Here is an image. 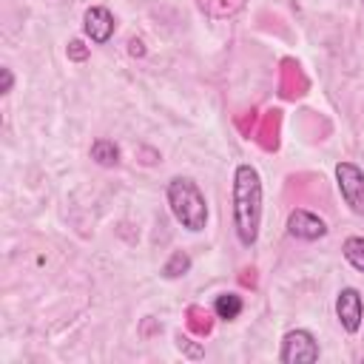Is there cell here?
Instances as JSON below:
<instances>
[{
    "mask_svg": "<svg viewBox=\"0 0 364 364\" xmlns=\"http://www.w3.org/2000/svg\"><path fill=\"white\" fill-rule=\"evenodd\" d=\"M276 134H279V111H267L262 125H259V131H256V142L264 151H276V145H279Z\"/></svg>",
    "mask_w": 364,
    "mask_h": 364,
    "instance_id": "obj_9",
    "label": "cell"
},
{
    "mask_svg": "<svg viewBox=\"0 0 364 364\" xmlns=\"http://www.w3.org/2000/svg\"><path fill=\"white\" fill-rule=\"evenodd\" d=\"M91 159H94L97 165L111 168V165L119 162V148H117L111 139H97V142L91 145Z\"/></svg>",
    "mask_w": 364,
    "mask_h": 364,
    "instance_id": "obj_12",
    "label": "cell"
},
{
    "mask_svg": "<svg viewBox=\"0 0 364 364\" xmlns=\"http://www.w3.org/2000/svg\"><path fill=\"white\" fill-rule=\"evenodd\" d=\"M341 253H344V259H347L358 273H364V236H350V239H344Z\"/></svg>",
    "mask_w": 364,
    "mask_h": 364,
    "instance_id": "obj_14",
    "label": "cell"
},
{
    "mask_svg": "<svg viewBox=\"0 0 364 364\" xmlns=\"http://www.w3.org/2000/svg\"><path fill=\"white\" fill-rule=\"evenodd\" d=\"M336 316L341 321V327L347 333H355L361 327V316H364V304H361V293L355 287H344L336 299Z\"/></svg>",
    "mask_w": 364,
    "mask_h": 364,
    "instance_id": "obj_6",
    "label": "cell"
},
{
    "mask_svg": "<svg viewBox=\"0 0 364 364\" xmlns=\"http://www.w3.org/2000/svg\"><path fill=\"white\" fill-rule=\"evenodd\" d=\"M185 316H188V321H185V324H188V330H191L193 336H199V338H202V336H208V333L213 330V318H210V313H208L205 307L191 304Z\"/></svg>",
    "mask_w": 364,
    "mask_h": 364,
    "instance_id": "obj_10",
    "label": "cell"
},
{
    "mask_svg": "<svg viewBox=\"0 0 364 364\" xmlns=\"http://www.w3.org/2000/svg\"><path fill=\"white\" fill-rule=\"evenodd\" d=\"M196 3L210 17H230L245 6V0H196Z\"/></svg>",
    "mask_w": 364,
    "mask_h": 364,
    "instance_id": "obj_13",
    "label": "cell"
},
{
    "mask_svg": "<svg viewBox=\"0 0 364 364\" xmlns=\"http://www.w3.org/2000/svg\"><path fill=\"white\" fill-rule=\"evenodd\" d=\"M165 196H168V208H171L173 219L182 228H188L193 233L205 228V222H208V202H205V196H202V191H199V185L193 179L173 176L168 182Z\"/></svg>",
    "mask_w": 364,
    "mask_h": 364,
    "instance_id": "obj_2",
    "label": "cell"
},
{
    "mask_svg": "<svg viewBox=\"0 0 364 364\" xmlns=\"http://www.w3.org/2000/svg\"><path fill=\"white\" fill-rule=\"evenodd\" d=\"M279 88H282V97H287V100L304 94L307 80H304L299 63H293V60H284V63H282V82H279Z\"/></svg>",
    "mask_w": 364,
    "mask_h": 364,
    "instance_id": "obj_8",
    "label": "cell"
},
{
    "mask_svg": "<svg viewBox=\"0 0 364 364\" xmlns=\"http://www.w3.org/2000/svg\"><path fill=\"white\" fill-rule=\"evenodd\" d=\"M128 46H131V48H128V51H131V54H134V57H142V54H145V48H142V40H131V43H128Z\"/></svg>",
    "mask_w": 364,
    "mask_h": 364,
    "instance_id": "obj_19",
    "label": "cell"
},
{
    "mask_svg": "<svg viewBox=\"0 0 364 364\" xmlns=\"http://www.w3.org/2000/svg\"><path fill=\"white\" fill-rule=\"evenodd\" d=\"M0 74H3L0 94H9V91H11V85H14V74H11V68H0Z\"/></svg>",
    "mask_w": 364,
    "mask_h": 364,
    "instance_id": "obj_18",
    "label": "cell"
},
{
    "mask_svg": "<svg viewBox=\"0 0 364 364\" xmlns=\"http://www.w3.org/2000/svg\"><path fill=\"white\" fill-rule=\"evenodd\" d=\"M176 344H179V350H185L191 358H199V355H202V347H199V344H193L191 338H185L182 333L176 336Z\"/></svg>",
    "mask_w": 364,
    "mask_h": 364,
    "instance_id": "obj_16",
    "label": "cell"
},
{
    "mask_svg": "<svg viewBox=\"0 0 364 364\" xmlns=\"http://www.w3.org/2000/svg\"><path fill=\"white\" fill-rule=\"evenodd\" d=\"M82 28H85V34L91 37V43L102 46V43H108L111 34H114V14H111L105 6H91V9L85 11V17H82Z\"/></svg>",
    "mask_w": 364,
    "mask_h": 364,
    "instance_id": "obj_7",
    "label": "cell"
},
{
    "mask_svg": "<svg viewBox=\"0 0 364 364\" xmlns=\"http://www.w3.org/2000/svg\"><path fill=\"white\" fill-rule=\"evenodd\" d=\"M68 57H71V60H85V57H88V48H85L80 40H71V43H68Z\"/></svg>",
    "mask_w": 364,
    "mask_h": 364,
    "instance_id": "obj_17",
    "label": "cell"
},
{
    "mask_svg": "<svg viewBox=\"0 0 364 364\" xmlns=\"http://www.w3.org/2000/svg\"><path fill=\"white\" fill-rule=\"evenodd\" d=\"M287 230H290V236H296V239L316 242V239H321V236L327 233V225H324L321 216H316V213H310V210H304V208H296V210H290V216H287Z\"/></svg>",
    "mask_w": 364,
    "mask_h": 364,
    "instance_id": "obj_5",
    "label": "cell"
},
{
    "mask_svg": "<svg viewBox=\"0 0 364 364\" xmlns=\"http://www.w3.org/2000/svg\"><path fill=\"white\" fill-rule=\"evenodd\" d=\"M188 270H191V256H188L185 250H176V253H171V259L165 262L162 276H165V279H179V276H185Z\"/></svg>",
    "mask_w": 364,
    "mask_h": 364,
    "instance_id": "obj_15",
    "label": "cell"
},
{
    "mask_svg": "<svg viewBox=\"0 0 364 364\" xmlns=\"http://www.w3.org/2000/svg\"><path fill=\"white\" fill-rule=\"evenodd\" d=\"M213 313H216V318L233 321V318L242 313V296H236V293H222V296H216Z\"/></svg>",
    "mask_w": 364,
    "mask_h": 364,
    "instance_id": "obj_11",
    "label": "cell"
},
{
    "mask_svg": "<svg viewBox=\"0 0 364 364\" xmlns=\"http://www.w3.org/2000/svg\"><path fill=\"white\" fill-rule=\"evenodd\" d=\"M233 225L245 247L256 245L262 225V176L253 165H239L233 171Z\"/></svg>",
    "mask_w": 364,
    "mask_h": 364,
    "instance_id": "obj_1",
    "label": "cell"
},
{
    "mask_svg": "<svg viewBox=\"0 0 364 364\" xmlns=\"http://www.w3.org/2000/svg\"><path fill=\"white\" fill-rule=\"evenodd\" d=\"M279 361L282 364H313L318 361V341L313 338L310 330H290L282 338Z\"/></svg>",
    "mask_w": 364,
    "mask_h": 364,
    "instance_id": "obj_3",
    "label": "cell"
},
{
    "mask_svg": "<svg viewBox=\"0 0 364 364\" xmlns=\"http://www.w3.org/2000/svg\"><path fill=\"white\" fill-rule=\"evenodd\" d=\"M336 179H338V191L344 202L350 205V210L364 216V171L355 162H338Z\"/></svg>",
    "mask_w": 364,
    "mask_h": 364,
    "instance_id": "obj_4",
    "label": "cell"
}]
</instances>
